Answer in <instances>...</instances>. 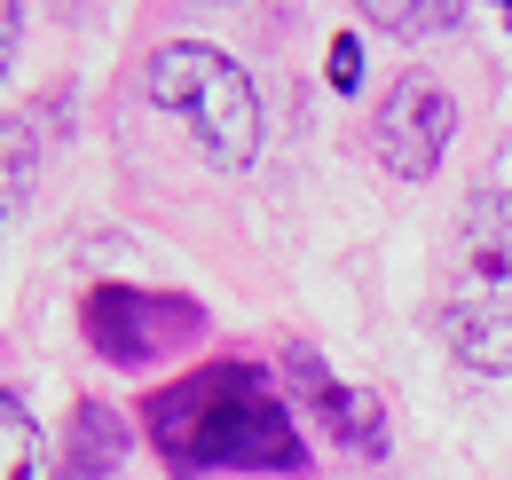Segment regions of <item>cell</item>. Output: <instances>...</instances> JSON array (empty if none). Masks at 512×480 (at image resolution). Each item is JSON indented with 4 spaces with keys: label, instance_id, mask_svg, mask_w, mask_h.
Masks as SVG:
<instances>
[{
    "label": "cell",
    "instance_id": "1",
    "mask_svg": "<svg viewBox=\"0 0 512 480\" xmlns=\"http://www.w3.org/2000/svg\"><path fill=\"white\" fill-rule=\"evenodd\" d=\"M150 433L190 473H300V425L253 362H205L150 394Z\"/></svg>",
    "mask_w": 512,
    "mask_h": 480
},
{
    "label": "cell",
    "instance_id": "2",
    "mask_svg": "<svg viewBox=\"0 0 512 480\" xmlns=\"http://www.w3.org/2000/svg\"><path fill=\"white\" fill-rule=\"evenodd\" d=\"M150 103L158 111H174V119L197 134V150L205 158H221V166H245L260 150V95L253 79H245V63L221 56V48H205V40H166L158 56H150Z\"/></svg>",
    "mask_w": 512,
    "mask_h": 480
},
{
    "label": "cell",
    "instance_id": "3",
    "mask_svg": "<svg viewBox=\"0 0 512 480\" xmlns=\"http://www.w3.org/2000/svg\"><path fill=\"white\" fill-rule=\"evenodd\" d=\"M79 331H87V347H95L103 362L150 370V362L182 355L197 331H205V315H197V300H174V292L103 284V292H87V307H79Z\"/></svg>",
    "mask_w": 512,
    "mask_h": 480
},
{
    "label": "cell",
    "instance_id": "4",
    "mask_svg": "<svg viewBox=\"0 0 512 480\" xmlns=\"http://www.w3.org/2000/svg\"><path fill=\"white\" fill-rule=\"evenodd\" d=\"M449 134H457V103L426 71H402L371 119V158L394 181H434V166L449 158Z\"/></svg>",
    "mask_w": 512,
    "mask_h": 480
},
{
    "label": "cell",
    "instance_id": "5",
    "mask_svg": "<svg viewBox=\"0 0 512 480\" xmlns=\"http://www.w3.org/2000/svg\"><path fill=\"white\" fill-rule=\"evenodd\" d=\"M442 347L473 378H505L512 370V284H489L473 300H449L442 307Z\"/></svg>",
    "mask_w": 512,
    "mask_h": 480
},
{
    "label": "cell",
    "instance_id": "6",
    "mask_svg": "<svg viewBox=\"0 0 512 480\" xmlns=\"http://www.w3.org/2000/svg\"><path fill=\"white\" fill-rule=\"evenodd\" d=\"M284 362H292V386H300V394L323 410V425H331L355 457H379V449H386V410H379V394H371V386H355V378L339 386V378H331L308 347H292Z\"/></svg>",
    "mask_w": 512,
    "mask_h": 480
},
{
    "label": "cell",
    "instance_id": "7",
    "mask_svg": "<svg viewBox=\"0 0 512 480\" xmlns=\"http://www.w3.org/2000/svg\"><path fill=\"white\" fill-rule=\"evenodd\" d=\"M465 260L489 284H512V181L473 189V205H465Z\"/></svg>",
    "mask_w": 512,
    "mask_h": 480
},
{
    "label": "cell",
    "instance_id": "8",
    "mask_svg": "<svg viewBox=\"0 0 512 480\" xmlns=\"http://www.w3.org/2000/svg\"><path fill=\"white\" fill-rule=\"evenodd\" d=\"M127 465V425L111 402H79L71 410V480H111Z\"/></svg>",
    "mask_w": 512,
    "mask_h": 480
},
{
    "label": "cell",
    "instance_id": "9",
    "mask_svg": "<svg viewBox=\"0 0 512 480\" xmlns=\"http://www.w3.org/2000/svg\"><path fill=\"white\" fill-rule=\"evenodd\" d=\"M0 465H8V480H56L48 473V441H40V425H32V410L16 402V394H0Z\"/></svg>",
    "mask_w": 512,
    "mask_h": 480
},
{
    "label": "cell",
    "instance_id": "10",
    "mask_svg": "<svg viewBox=\"0 0 512 480\" xmlns=\"http://www.w3.org/2000/svg\"><path fill=\"white\" fill-rule=\"evenodd\" d=\"M363 16H371L379 32H402V40H418V32H449V24H457L449 0H434V8H418V0H363Z\"/></svg>",
    "mask_w": 512,
    "mask_h": 480
},
{
    "label": "cell",
    "instance_id": "11",
    "mask_svg": "<svg viewBox=\"0 0 512 480\" xmlns=\"http://www.w3.org/2000/svg\"><path fill=\"white\" fill-rule=\"evenodd\" d=\"M323 71H331V87H339V95H355V87H363V40H355V32H339V40H331V56H323Z\"/></svg>",
    "mask_w": 512,
    "mask_h": 480
},
{
    "label": "cell",
    "instance_id": "12",
    "mask_svg": "<svg viewBox=\"0 0 512 480\" xmlns=\"http://www.w3.org/2000/svg\"><path fill=\"white\" fill-rule=\"evenodd\" d=\"M24 134H32V126H24L16 111H8V205L24 197V166H32V150H24Z\"/></svg>",
    "mask_w": 512,
    "mask_h": 480
}]
</instances>
